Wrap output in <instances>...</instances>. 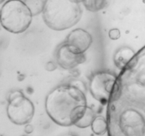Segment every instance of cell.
I'll use <instances>...</instances> for the list:
<instances>
[{
    "mask_svg": "<svg viewBox=\"0 0 145 136\" xmlns=\"http://www.w3.org/2000/svg\"><path fill=\"white\" fill-rule=\"evenodd\" d=\"M106 119L108 136H145V46L119 74Z\"/></svg>",
    "mask_w": 145,
    "mask_h": 136,
    "instance_id": "obj_1",
    "label": "cell"
},
{
    "mask_svg": "<svg viewBox=\"0 0 145 136\" xmlns=\"http://www.w3.org/2000/svg\"><path fill=\"white\" fill-rule=\"evenodd\" d=\"M87 107L85 94L75 85H60L52 89L45 99L47 113L61 126H75Z\"/></svg>",
    "mask_w": 145,
    "mask_h": 136,
    "instance_id": "obj_2",
    "label": "cell"
},
{
    "mask_svg": "<svg viewBox=\"0 0 145 136\" xmlns=\"http://www.w3.org/2000/svg\"><path fill=\"white\" fill-rule=\"evenodd\" d=\"M82 10L79 0H45L42 17L45 24L55 31H64L76 25Z\"/></svg>",
    "mask_w": 145,
    "mask_h": 136,
    "instance_id": "obj_3",
    "label": "cell"
},
{
    "mask_svg": "<svg viewBox=\"0 0 145 136\" xmlns=\"http://www.w3.org/2000/svg\"><path fill=\"white\" fill-rule=\"evenodd\" d=\"M33 15L24 1L8 0L1 8V24L14 33L24 32L30 26Z\"/></svg>",
    "mask_w": 145,
    "mask_h": 136,
    "instance_id": "obj_4",
    "label": "cell"
},
{
    "mask_svg": "<svg viewBox=\"0 0 145 136\" xmlns=\"http://www.w3.org/2000/svg\"><path fill=\"white\" fill-rule=\"evenodd\" d=\"M7 116L14 124H28L35 113L34 106L31 101L25 97L20 91L12 92L8 96Z\"/></svg>",
    "mask_w": 145,
    "mask_h": 136,
    "instance_id": "obj_5",
    "label": "cell"
},
{
    "mask_svg": "<svg viewBox=\"0 0 145 136\" xmlns=\"http://www.w3.org/2000/svg\"><path fill=\"white\" fill-rule=\"evenodd\" d=\"M118 76L108 72H97L90 82V92L92 96L102 104L108 103Z\"/></svg>",
    "mask_w": 145,
    "mask_h": 136,
    "instance_id": "obj_6",
    "label": "cell"
},
{
    "mask_svg": "<svg viewBox=\"0 0 145 136\" xmlns=\"http://www.w3.org/2000/svg\"><path fill=\"white\" fill-rule=\"evenodd\" d=\"M58 65L65 69H72L86 60L84 53L79 52L67 42L58 48L56 53Z\"/></svg>",
    "mask_w": 145,
    "mask_h": 136,
    "instance_id": "obj_7",
    "label": "cell"
},
{
    "mask_svg": "<svg viewBox=\"0 0 145 136\" xmlns=\"http://www.w3.org/2000/svg\"><path fill=\"white\" fill-rule=\"evenodd\" d=\"M66 42L79 52L84 53L91 45L92 37L85 30L77 28L69 34Z\"/></svg>",
    "mask_w": 145,
    "mask_h": 136,
    "instance_id": "obj_8",
    "label": "cell"
},
{
    "mask_svg": "<svg viewBox=\"0 0 145 136\" xmlns=\"http://www.w3.org/2000/svg\"><path fill=\"white\" fill-rule=\"evenodd\" d=\"M135 53L128 47H123L117 51L114 56V62L116 66L123 69L133 59Z\"/></svg>",
    "mask_w": 145,
    "mask_h": 136,
    "instance_id": "obj_9",
    "label": "cell"
},
{
    "mask_svg": "<svg viewBox=\"0 0 145 136\" xmlns=\"http://www.w3.org/2000/svg\"><path fill=\"white\" fill-rule=\"evenodd\" d=\"M91 128L96 135H104L106 132H108L107 119H105L102 116H97L95 118L92 123Z\"/></svg>",
    "mask_w": 145,
    "mask_h": 136,
    "instance_id": "obj_10",
    "label": "cell"
},
{
    "mask_svg": "<svg viewBox=\"0 0 145 136\" xmlns=\"http://www.w3.org/2000/svg\"><path fill=\"white\" fill-rule=\"evenodd\" d=\"M24 3L31 11L33 16L42 13L45 6L44 0H24Z\"/></svg>",
    "mask_w": 145,
    "mask_h": 136,
    "instance_id": "obj_11",
    "label": "cell"
},
{
    "mask_svg": "<svg viewBox=\"0 0 145 136\" xmlns=\"http://www.w3.org/2000/svg\"><path fill=\"white\" fill-rule=\"evenodd\" d=\"M94 119V112L93 109L90 107H87L83 117L76 123L75 126L81 128H85L91 126Z\"/></svg>",
    "mask_w": 145,
    "mask_h": 136,
    "instance_id": "obj_12",
    "label": "cell"
},
{
    "mask_svg": "<svg viewBox=\"0 0 145 136\" xmlns=\"http://www.w3.org/2000/svg\"><path fill=\"white\" fill-rule=\"evenodd\" d=\"M86 9L91 12H97L104 8L106 0H82Z\"/></svg>",
    "mask_w": 145,
    "mask_h": 136,
    "instance_id": "obj_13",
    "label": "cell"
},
{
    "mask_svg": "<svg viewBox=\"0 0 145 136\" xmlns=\"http://www.w3.org/2000/svg\"><path fill=\"white\" fill-rule=\"evenodd\" d=\"M108 35L111 40H118L120 37V31L118 28H113L109 31Z\"/></svg>",
    "mask_w": 145,
    "mask_h": 136,
    "instance_id": "obj_14",
    "label": "cell"
},
{
    "mask_svg": "<svg viewBox=\"0 0 145 136\" xmlns=\"http://www.w3.org/2000/svg\"><path fill=\"white\" fill-rule=\"evenodd\" d=\"M64 136H76V135H72V134H68V135H65Z\"/></svg>",
    "mask_w": 145,
    "mask_h": 136,
    "instance_id": "obj_15",
    "label": "cell"
},
{
    "mask_svg": "<svg viewBox=\"0 0 145 136\" xmlns=\"http://www.w3.org/2000/svg\"><path fill=\"white\" fill-rule=\"evenodd\" d=\"M4 1V0H1V1H0V2H1V4H2V3H3V1Z\"/></svg>",
    "mask_w": 145,
    "mask_h": 136,
    "instance_id": "obj_16",
    "label": "cell"
}]
</instances>
